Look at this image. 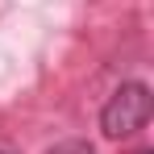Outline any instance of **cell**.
Listing matches in <instances>:
<instances>
[{
	"label": "cell",
	"mask_w": 154,
	"mask_h": 154,
	"mask_svg": "<svg viewBox=\"0 0 154 154\" xmlns=\"http://www.w3.org/2000/svg\"><path fill=\"white\" fill-rule=\"evenodd\" d=\"M150 108H154V100H150L146 83H121L112 92V100L104 104V112H100V129L108 137H133L150 121Z\"/></svg>",
	"instance_id": "cell-1"
},
{
	"label": "cell",
	"mask_w": 154,
	"mask_h": 154,
	"mask_svg": "<svg viewBox=\"0 0 154 154\" xmlns=\"http://www.w3.org/2000/svg\"><path fill=\"white\" fill-rule=\"evenodd\" d=\"M46 154H96V150H92V142H79V137H71V142H58V146H50Z\"/></svg>",
	"instance_id": "cell-2"
},
{
	"label": "cell",
	"mask_w": 154,
	"mask_h": 154,
	"mask_svg": "<svg viewBox=\"0 0 154 154\" xmlns=\"http://www.w3.org/2000/svg\"><path fill=\"white\" fill-rule=\"evenodd\" d=\"M142 154H154V150H142Z\"/></svg>",
	"instance_id": "cell-3"
},
{
	"label": "cell",
	"mask_w": 154,
	"mask_h": 154,
	"mask_svg": "<svg viewBox=\"0 0 154 154\" xmlns=\"http://www.w3.org/2000/svg\"><path fill=\"white\" fill-rule=\"evenodd\" d=\"M0 154H4V150H0Z\"/></svg>",
	"instance_id": "cell-4"
}]
</instances>
